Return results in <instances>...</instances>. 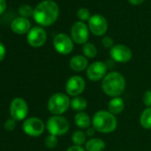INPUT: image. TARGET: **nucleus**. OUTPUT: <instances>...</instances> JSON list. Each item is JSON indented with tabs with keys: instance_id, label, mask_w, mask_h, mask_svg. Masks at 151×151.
Returning a JSON list of instances; mask_svg holds the SVG:
<instances>
[{
	"instance_id": "nucleus-34",
	"label": "nucleus",
	"mask_w": 151,
	"mask_h": 151,
	"mask_svg": "<svg viewBox=\"0 0 151 151\" xmlns=\"http://www.w3.org/2000/svg\"><path fill=\"white\" fill-rule=\"evenodd\" d=\"M128 1H129L132 5H133V6H139V5H140L141 3H143L144 0H128Z\"/></svg>"
},
{
	"instance_id": "nucleus-20",
	"label": "nucleus",
	"mask_w": 151,
	"mask_h": 151,
	"mask_svg": "<svg viewBox=\"0 0 151 151\" xmlns=\"http://www.w3.org/2000/svg\"><path fill=\"white\" fill-rule=\"evenodd\" d=\"M70 107L72 108V109H74L76 111L82 112L83 110H85L86 109L87 101L85 98H83L81 96L74 97L70 101Z\"/></svg>"
},
{
	"instance_id": "nucleus-28",
	"label": "nucleus",
	"mask_w": 151,
	"mask_h": 151,
	"mask_svg": "<svg viewBox=\"0 0 151 151\" xmlns=\"http://www.w3.org/2000/svg\"><path fill=\"white\" fill-rule=\"evenodd\" d=\"M4 126H5V129H6V131H9V132L14 131V130L15 129V127H16V122H15V120L13 119V118L7 119V120L6 121Z\"/></svg>"
},
{
	"instance_id": "nucleus-31",
	"label": "nucleus",
	"mask_w": 151,
	"mask_h": 151,
	"mask_svg": "<svg viewBox=\"0 0 151 151\" xmlns=\"http://www.w3.org/2000/svg\"><path fill=\"white\" fill-rule=\"evenodd\" d=\"M5 56H6V47L1 42H0V61L4 60Z\"/></svg>"
},
{
	"instance_id": "nucleus-1",
	"label": "nucleus",
	"mask_w": 151,
	"mask_h": 151,
	"mask_svg": "<svg viewBox=\"0 0 151 151\" xmlns=\"http://www.w3.org/2000/svg\"><path fill=\"white\" fill-rule=\"evenodd\" d=\"M59 16V6L52 0H45L34 9L33 17L42 26H50L56 22Z\"/></svg>"
},
{
	"instance_id": "nucleus-6",
	"label": "nucleus",
	"mask_w": 151,
	"mask_h": 151,
	"mask_svg": "<svg viewBox=\"0 0 151 151\" xmlns=\"http://www.w3.org/2000/svg\"><path fill=\"white\" fill-rule=\"evenodd\" d=\"M29 112L28 104L22 98H15L10 104V115L15 121L23 120Z\"/></svg>"
},
{
	"instance_id": "nucleus-12",
	"label": "nucleus",
	"mask_w": 151,
	"mask_h": 151,
	"mask_svg": "<svg viewBox=\"0 0 151 151\" xmlns=\"http://www.w3.org/2000/svg\"><path fill=\"white\" fill-rule=\"evenodd\" d=\"M71 38L77 44H86L87 43L89 37V31L87 26L83 22H76L71 28Z\"/></svg>"
},
{
	"instance_id": "nucleus-23",
	"label": "nucleus",
	"mask_w": 151,
	"mask_h": 151,
	"mask_svg": "<svg viewBox=\"0 0 151 151\" xmlns=\"http://www.w3.org/2000/svg\"><path fill=\"white\" fill-rule=\"evenodd\" d=\"M83 52L87 58H94L97 54V48L91 43H86L83 46Z\"/></svg>"
},
{
	"instance_id": "nucleus-10",
	"label": "nucleus",
	"mask_w": 151,
	"mask_h": 151,
	"mask_svg": "<svg viewBox=\"0 0 151 151\" xmlns=\"http://www.w3.org/2000/svg\"><path fill=\"white\" fill-rule=\"evenodd\" d=\"M53 46L59 53L63 55L70 53L74 48L72 38H70L68 35L63 33L58 34L54 37Z\"/></svg>"
},
{
	"instance_id": "nucleus-13",
	"label": "nucleus",
	"mask_w": 151,
	"mask_h": 151,
	"mask_svg": "<svg viewBox=\"0 0 151 151\" xmlns=\"http://www.w3.org/2000/svg\"><path fill=\"white\" fill-rule=\"evenodd\" d=\"M88 26L91 32L95 36H102L108 29V22L101 14H94L91 16L88 21Z\"/></svg>"
},
{
	"instance_id": "nucleus-7",
	"label": "nucleus",
	"mask_w": 151,
	"mask_h": 151,
	"mask_svg": "<svg viewBox=\"0 0 151 151\" xmlns=\"http://www.w3.org/2000/svg\"><path fill=\"white\" fill-rule=\"evenodd\" d=\"M22 129L26 134L31 137L40 136L45 131L44 122L37 117H30L24 121Z\"/></svg>"
},
{
	"instance_id": "nucleus-17",
	"label": "nucleus",
	"mask_w": 151,
	"mask_h": 151,
	"mask_svg": "<svg viewBox=\"0 0 151 151\" xmlns=\"http://www.w3.org/2000/svg\"><path fill=\"white\" fill-rule=\"evenodd\" d=\"M108 109H109V111L113 115L120 114L124 109V100L120 97L112 98L108 104Z\"/></svg>"
},
{
	"instance_id": "nucleus-4",
	"label": "nucleus",
	"mask_w": 151,
	"mask_h": 151,
	"mask_svg": "<svg viewBox=\"0 0 151 151\" xmlns=\"http://www.w3.org/2000/svg\"><path fill=\"white\" fill-rule=\"evenodd\" d=\"M70 99L62 93H57L52 95L48 101V110L54 116H60L65 113L70 107Z\"/></svg>"
},
{
	"instance_id": "nucleus-2",
	"label": "nucleus",
	"mask_w": 151,
	"mask_h": 151,
	"mask_svg": "<svg viewBox=\"0 0 151 151\" xmlns=\"http://www.w3.org/2000/svg\"><path fill=\"white\" fill-rule=\"evenodd\" d=\"M125 79L119 72L108 73L101 82V88L105 94L110 97H119L125 89Z\"/></svg>"
},
{
	"instance_id": "nucleus-21",
	"label": "nucleus",
	"mask_w": 151,
	"mask_h": 151,
	"mask_svg": "<svg viewBox=\"0 0 151 151\" xmlns=\"http://www.w3.org/2000/svg\"><path fill=\"white\" fill-rule=\"evenodd\" d=\"M139 124L144 129H151V108L144 109L139 117Z\"/></svg>"
},
{
	"instance_id": "nucleus-27",
	"label": "nucleus",
	"mask_w": 151,
	"mask_h": 151,
	"mask_svg": "<svg viewBox=\"0 0 151 151\" xmlns=\"http://www.w3.org/2000/svg\"><path fill=\"white\" fill-rule=\"evenodd\" d=\"M142 101L147 108H151V91H146L142 96Z\"/></svg>"
},
{
	"instance_id": "nucleus-32",
	"label": "nucleus",
	"mask_w": 151,
	"mask_h": 151,
	"mask_svg": "<svg viewBox=\"0 0 151 151\" xmlns=\"http://www.w3.org/2000/svg\"><path fill=\"white\" fill-rule=\"evenodd\" d=\"M6 8V0H0V14H2Z\"/></svg>"
},
{
	"instance_id": "nucleus-9",
	"label": "nucleus",
	"mask_w": 151,
	"mask_h": 151,
	"mask_svg": "<svg viewBox=\"0 0 151 151\" xmlns=\"http://www.w3.org/2000/svg\"><path fill=\"white\" fill-rule=\"evenodd\" d=\"M108 67L102 61H95L88 66L86 69V76L89 80L97 82L103 79L107 75Z\"/></svg>"
},
{
	"instance_id": "nucleus-25",
	"label": "nucleus",
	"mask_w": 151,
	"mask_h": 151,
	"mask_svg": "<svg viewBox=\"0 0 151 151\" xmlns=\"http://www.w3.org/2000/svg\"><path fill=\"white\" fill-rule=\"evenodd\" d=\"M45 144L47 147L49 148H53L58 145V139L57 136L52 135L50 134L49 136H47L45 139Z\"/></svg>"
},
{
	"instance_id": "nucleus-30",
	"label": "nucleus",
	"mask_w": 151,
	"mask_h": 151,
	"mask_svg": "<svg viewBox=\"0 0 151 151\" xmlns=\"http://www.w3.org/2000/svg\"><path fill=\"white\" fill-rule=\"evenodd\" d=\"M66 151H86V149L84 147H82V146L74 145V146L69 147Z\"/></svg>"
},
{
	"instance_id": "nucleus-22",
	"label": "nucleus",
	"mask_w": 151,
	"mask_h": 151,
	"mask_svg": "<svg viewBox=\"0 0 151 151\" xmlns=\"http://www.w3.org/2000/svg\"><path fill=\"white\" fill-rule=\"evenodd\" d=\"M86 133L81 130L76 131L72 135V141L75 145L77 146H82L83 144H86Z\"/></svg>"
},
{
	"instance_id": "nucleus-16",
	"label": "nucleus",
	"mask_w": 151,
	"mask_h": 151,
	"mask_svg": "<svg viewBox=\"0 0 151 151\" xmlns=\"http://www.w3.org/2000/svg\"><path fill=\"white\" fill-rule=\"evenodd\" d=\"M69 68L76 71L80 72L85 69H87L88 68V60L86 58V56L82 55H76L72 57L69 60Z\"/></svg>"
},
{
	"instance_id": "nucleus-11",
	"label": "nucleus",
	"mask_w": 151,
	"mask_h": 151,
	"mask_svg": "<svg viewBox=\"0 0 151 151\" xmlns=\"http://www.w3.org/2000/svg\"><path fill=\"white\" fill-rule=\"evenodd\" d=\"M110 57L116 62L120 63H125L128 62L132 57V50L124 45H115L109 51Z\"/></svg>"
},
{
	"instance_id": "nucleus-15",
	"label": "nucleus",
	"mask_w": 151,
	"mask_h": 151,
	"mask_svg": "<svg viewBox=\"0 0 151 151\" xmlns=\"http://www.w3.org/2000/svg\"><path fill=\"white\" fill-rule=\"evenodd\" d=\"M11 29L16 34L23 35L30 30V22L25 17H17L12 22Z\"/></svg>"
},
{
	"instance_id": "nucleus-14",
	"label": "nucleus",
	"mask_w": 151,
	"mask_h": 151,
	"mask_svg": "<svg viewBox=\"0 0 151 151\" xmlns=\"http://www.w3.org/2000/svg\"><path fill=\"white\" fill-rule=\"evenodd\" d=\"M46 32L41 27H34L29 32L27 36L28 43L33 47H40L46 41Z\"/></svg>"
},
{
	"instance_id": "nucleus-3",
	"label": "nucleus",
	"mask_w": 151,
	"mask_h": 151,
	"mask_svg": "<svg viewBox=\"0 0 151 151\" xmlns=\"http://www.w3.org/2000/svg\"><path fill=\"white\" fill-rule=\"evenodd\" d=\"M92 124L95 131L102 133H109L116 129L117 120L115 115L109 111L100 110L93 115Z\"/></svg>"
},
{
	"instance_id": "nucleus-8",
	"label": "nucleus",
	"mask_w": 151,
	"mask_h": 151,
	"mask_svg": "<svg viewBox=\"0 0 151 151\" xmlns=\"http://www.w3.org/2000/svg\"><path fill=\"white\" fill-rule=\"evenodd\" d=\"M86 88V82L79 76L70 77L66 83V92L69 96H79Z\"/></svg>"
},
{
	"instance_id": "nucleus-33",
	"label": "nucleus",
	"mask_w": 151,
	"mask_h": 151,
	"mask_svg": "<svg viewBox=\"0 0 151 151\" xmlns=\"http://www.w3.org/2000/svg\"><path fill=\"white\" fill-rule=\"evenodd\" d=\"M94 132H95V129H94L93 127H92V128L89 127V128L86 130V133L87 136H90V137H91V136H93V135H94Z\"/></svg>"
},
{
	"instance_id": "nucleus-19",
	"label": "nucleus",
	"mask_w": 151,
	"mask_h": 151,
	"mask_svg": "<svg viewBox=\"0 0 151 151\" xmlns=\"http://www.w3.org/2000/svg\"><path fill=\"white\" fill-rule=\"evenodd\" d=\"M75 124L81 129H88L92 124V120L86 113L78 112L75 116Z\"/></svg>"
},
{
	"instance_id": "nucleus-24",
	"label": "nucleus",
	"mask_w": 151,
	"mask_h": 151,
	"mask_svg": "<svg viewBox=\"0 0 151 151\" xmlns=\"http://www.w3.org/2000/svg\"><path fill=\"white\" fill-rule=\"evenodd\" d=\"M19 13L22 15V17H29L31 16L34 13V10L32 7L29 5H22L19 8Z\"/></svg>"
},
{
	"instance_id": "nucleus-29",
	"label": "nucleus",
	"mask_w": 151,
	"mask_h": 151,
	"mask_svg": "<svg viewBox=\"0 0 151 151\" xmlns=\"http://www.w3.org/2000/svg\"><path fill=\"white\" fill-rule=\"evenodd\" d=\"M102 45L105 48H112L114 46V41L110 37H105L102 38Z\"/></svg>"
},
{
	"instance_id": "nucleus-26",
	"label": "nucleus",
	"mask_w": 151,
	"mask_h": 151,
	"mask_svg": "<svg viewBox=\"0 0 151 151\" xmlns=\"http://www.w3.org/2000/svg\"><path fill=\"white\" fill-rule=\"evenodd\" d=\"M78 17L79 20H81L82 22L89 21V19L91 18L89 10L86 9V8H81V9H79V10L78 11Z\"/></svg>"
},
{
	"instance_id": "nucleus-18",
	"label": "nucleus",
	"mask_w": 151,
	"mask_h": 151,
	"mask_svg": "<svg viewBox=\"0 0 151 151\" xmlns=\"http://www.w3.org/2000/svg\"><path fill=\"white\" fill-rule=\"evenodd\" d=\"M106 144L100 138H92L86 142V151H104Z\"/></svg>"
},
{
	"instance_id": "nucleus-5",
	"label": "nucleus",
	"mask_w": 151,
	"mask_h": 151,
	"mask_svg": "<svg viewBox=\"0 0 151 151\" xmlns=\"http://www.w3.org/2000/svg\"><path fill=\"white\" fill-rule=\"evenodd\" d=\"M46 128L50 134L60 136L68 132L69 129V123L61 116H52L47 120Z\"/></svg>"
}]
</instances>
